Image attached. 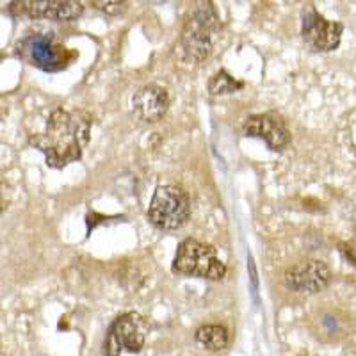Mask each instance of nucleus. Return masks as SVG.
Listing matches in <instances>:
<instances>
[{"mask_svg": "<svg viewBox=\"0 0 356 356\" xmlns=\"http://www.w3.org/2000/svg\"><path fill=\"white\" fill-rule=\"evenodd\" d=\"M332 280V271L323 260H308L285 271L284 282L291 291L301 294H316Z\"/></svg>", "mask_w": 356, "mask_h": 356, "instance_id": "obj_9", "label": "nucleus"}, {"mask_svg": "<svg viewBox=\"0 0 356 356\" xmlns=\"http://www.w3.org/2000/svg\"><path fill=\"white\" fill-rule=\"evenodd\" d=\"M339 248H340V253H342V257H344V259L348 260L351 266L356 267V244L340 243Z\"/></svg>", "mask_w": 356, "mask_h": 356, "instance_id": "obj_15", "label": "nucleus"}, {"mask_svg": "<svg viewBox=\"0 0 356 356\" xmlns=\"http://www.w3.org/2000/svg\"><path fill=\"white\" fill-rule=\"evenodd\" d=\"M9 11L13 15H27L31 18H43L50 22L77 20L84 13L82 2H59V0H36V2H11Z\"/></svg>", "mask_w": 356, "mask_h": 356, "instance_id": "obj_8", "label": "nucleus"}, {"mask_svg": "<svg viewBox=\"0 0 356 356\" xmlns=\"http://www.w3.org/2000/svg\"><path fill=\"white\" fill-rule=\"evenodd\" d=\"M191 218V202L178 186H159L148 207V221L159 230L173 232L182 228Z\"/></svg>", "mask_w": 356, "mask_h": 356, "instance_id": "obj_4", "label": "nucleus"}, {"mask_svg": "<svg viewBox=\"0 0 356 356\" xmlns=\"http://www.w3.org/2000/svg\"><path fill=\"white\" fill-rule=\"evenodd\" d=\"M146 321L136 312H127L113 321L106 340L104 356H118L122 351L139 353L145 346Z\"/></svg>", "mask_w": 356, "mask_h": 356, "instance_id": "obj_6", "label": "nucleus"}, {"mask_svg": "<svg viewBox=\"0 0 356 356\" xmlns=\"http://www.w3.org/2000/svg\"><path fill=\"white\" fill-rule=\"evenodd\" d=\"M344 25L326 20L314 6H307L301 13V38L316 52H332L340 44Z\"/></svg>", "mask_w": 356, "mask_h": 356, "instance_id": "obj_7", "label": "nucleus"}, {"mask_svg": "<svg viewBox=\"0 0 356 356\" xmlns=\"http://www.w3.org/2000/svg\"><path fill=\"white\" fill-rule=\"evenodd\" d=\"M219 18L211 2H202L187 13L180 34V52L189 63H202L211 56L216 34L219 33Z\"/></svg>", "mask_w": 356, "mask_h": 356, "instance_id": "obj_2", "label": "nucleus"}, {"mask_svg": "<svg viewBox=\"0 0 356 356\" xmlns=\"http://www.w3.org/2000/svg\"><path fill=\"white\" fill-rule=\"evenodd\" d=\"M91 6L98 9V11L111 15V17H116V15H122V13L127 11V2H113V0H109V2H106V0L98 2V0H95V2H91Z\"/></svg>", "mask_w": 356, "mask_h": 356, "instance_id": "obj_14", "label": "nucleus"}, {"mask_svg": "<svg viewBox=\"0 0 356 356\" xmlns=\"http://www.w3.org/2000/svg\"><path fill=\"white\" fill-rule=\"evenodd\" d=\"M244 88L243 81H237L227 72V70H219L218 73H214L207 84V89H209V93L214 95V97H219V95H230L235 93V91H239V89Z\"/></svg>", "mask_w": 356, "mask_h": 356, "instance_id": "obj_13", "label": "nucleus"}, {"mask_svg": "<svg viewBox=\"0 0 356 356\" xmlns=\"http://www.w3.org/2000/svg\"><path fill=\"white\" fill-rule=\"evenodd\" d=\"M17 52L29 65L52 73L65 70L73 59V54H70L52 34H31L24 38L17 44Z\"/></svg>", "mask_w": 356, "mask_h": 356, "instance_id": "obj_5", "label": "nucleus"}, {"mask_svg": "<svg viewBox=\"0 0 356 356\" xmlns=\"http://www.w3.org/2000/svg\"><path fill=\"white\" fill-rule=\"evenodd\" d=\"M173 273L219 282L227 276V266L218 259L214 246L196 239H186L178 244L173 259Z\"/></svg>", "mask_w": 356, "mask_h": 356, "instance_id": "obj_3", "label": "nucleus"}, {"mask_svg": "<svg viewBox=\"0 0 356 356\" xmlns=\"http://www.w3.org/2000/svg\"><path fill=\"white\" fill-rule=\"evenodd\" d=\"M321 324H323L324 328H328V332L332 333H339L340 332V321L337 319L333 314H326V316L323 317V321H321Z\"/></svg>", "mask_w": 356, "mask_h": 356, "instance_id": "obj_16", "label": "nucleus"}, {"mask_svg": "<svg viewBox=\"0 0 356 356\" xmlns=\"http://www.w3.org/2000/svg\"><path fill=\"white\" fill-rule=\"evenodd\" d=\"M170 109V95L157 84H148L141 88L132 97L134 114L145 123H157L166 116Z\"/></svg>", "mask_w": 356, "mask_h": 356, "instance_id": "obj_11", "label": "nucleus"}, {"mask_svg": "<svg viewBox=\"0 0 356 356\" xmlns=\"http://www.w3.org/2000/svg\"><path fill=\"white\" fill-rule=\"evenodd\" d=\"M195 339L198 344H202L203 348L209 349V351H221L228 346V330L225 326H219V324H203L196 330Z\"/></svg>", "mask_w": 356, "mask_h": 356, "instance_id": "obj_12", "label": "nucleus"}, {"mask_svg": "<svg viewBox=\"0 0 356 356\" xmlns=\"http://www.w3.org/2000/svg\"><path fill=\"white\" fill-rule=\"evenodd\" d=\"M248 138H260L267 143L271 150L278 152L291 141V132L285 127L284 120L275 114H255L248 118L243 129Z\"/></svg>", "mask_w": 356, "mask_h": 356, "instance_id": "obj_10", "label": "nucleus"}, {"mask_svg": "<svg viewBox=\"0 0 356 356\" xmlns=\"http://www.w3.org/2000/svg\"><path fill=\"white\" fill-rule=\"evenodd\" d=\"M91 123L93 118L86 111L57 107L49 116L44 132L33 134L29 145L44 155L50 168L61 170L82 159V152L89 143Z\"/></svg>", "mask_w": 356, "mask_h": 356, "instance_id": "obj_1", "label": "nucleus"}]
</instances>
